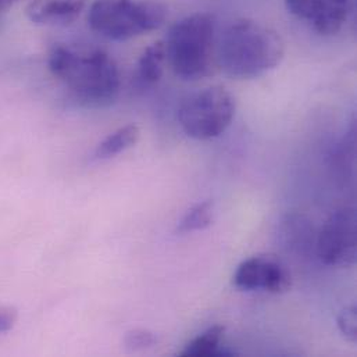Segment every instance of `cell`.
Instances as JSON below:
<instances>
[{"label": "cell", "mask_w": 357, "mask_h": 357, "mask_svg": "<svg viewBox=\"0 0 357 357\" xmlns=\"http://www.w3.org/2000/svg\"><path fill=\"white\" fill-rule=\"evenodd\" d=\"M214 215V203L213 200H204L193 207H190L183 217L179 220L177 232L188 234L195 231H203L208 228L213 222Z\"/></svg>", "instance_id": "14"}, {"label": "cell", "mask_w": 357, "mask_h": 357, "mask_svg": "<svg viewBox=\"0 0 357 357\" xmlns=\"http://www.w3.org/2000/svg\"><path fill=\"white\" fill-rule=\"evenodd\" d=\"M167 17V7L156 0H93L88 10L91 29L119 42L159 29Z\"/></svg>", "instance_id": "4"}, {"label": "cell", "mask_w": 357, "mask_h": 357, "mask_svg": "<svg viewBox=\"0 0 357 357\" xmlns=\"http://www.w3.org/2000/svg\"><path fill=\"white\" fill-rule=\"evenodd\" d=\"M165 42L166 59L183 81L208 77L217 64L215 21L207 13H195L177 21Z\"/></svg>", "instance_id": "3"}, {"label": "cell", "mask_w": 357, "mask_h": 357, "mask_svg": "<svg viewBox=\"0 0 357 357\" xmlns=\"http://www.w3.org/2000/svg\"><path fill=\"white\" fill-rule=\"evenodd\" d=\"M166 49L165 42L158 40L148 46L141 54L137 71H135V86L138 89H148L159 84L163 77L166 64Z\"/></svg>", "instance_id": "11"}, {"label": "cell", "mask_w": 357, "mask_h": 357, "mask_svg": "<svg viewBox=\"0 0 357 357\" xmlns=\"http://www.w3.org/2000/svg\"><path fill=\"white\" fill-rule=\"evenodd\" d=\"M17 323V310L8 306H0V334L8 333Z\"/></svg>", "instance_id": "17"}, {"label": "cell", "mask_w": 357, "mask_h": 357, "mask_svg": "<svg viewBox=\"0 0 357 357\" xmlns=\"http://www.w3.org/2000/svg\"><path fill=\"white\" fill-rule=\"evenodd\" d=\"M235 109V99L225 88L208 86L190 93L181 103L179 126L192 139H214L231 126Z\"/></svg>", "instance_id": "5"}, {"label": "cell", "mask_w": 357, "mask_h": 357, "mask_svg": "<svg viewBox=\"0 0 357 357\" xmlns=\"http://www.w3.org/2000/svg\"><path fill=\"white\" fill-rule=\"evenodd\" d=\"M0 25H1V20H0Z\"/></svg>", "instance_id": "19"}, {"label": "cell", "mask_w": 357, "mask_h": 357, "mask_svg": "<svg viewBox=\"0 0 357 357\" xmlns=\"http://www.w3.org/2000/svg\"><path fill=\"white\" fill-rule=\"evenodd\" d=\"M47 67L85 107H107L119 98L121 86L119 66L102 49L56 45L49 52Z\"/></svg>", "instance_id": "1"}, {"label": "cell", "mask_w": 357, "mask_h": 357, "mask_svg": "<svg viewBox=\"0 0 357 357\" xmlns=\"http://www.w3.org/2000/svg\"><path fill=\"white\" fill-rule=\"evenodd\" d=\"M232 284L245 292L263 291L281 295L291 289L292 275L288 267L277 257L259 255L243 260L234 273Z\"/></svg>", "instance_id": "7"}, {"label": "cell", "mask_w": 357, "mask_h": 357, "mask_svg": "<svg viewBox=\"0 0 357 357\" xmlns=\"http://www.w3.org/2000/svg\"><path fill=\"white\" fill-rule=\"evenodd\" d=\"M338 328L341 334L352 344L357 341V307L347 306L338 316Z\"/></svg>", "instance_id": "16"}, {"label": "cell", "mask_w": 357, "mask_h": 357, "mask_svg": "<svg viewBox=\"0 0 357 357\" xmlns=\"http://www.w3.org/2000/svg\"><path fill=\"white\" fill-rule=\"evenodd\" d=\"M285 43L263 22L242 18L225 28L217 40V66L238 79L257 78L280 66Z\"/></svg>", "instance_id": "2"}, {"label": "cell", "mask_w": 357, "mask_h": 357, "mask_svg": "<svg viewBox=\"0 0 357 357\" xmlns=\"http://www.w3.org/2000/svg\"><path fill=\"white\" fill-rule=\"evenodd\" d=\"M85 6L86 0H31L25 14L39 26H66L81 15Z\"/></svg>", "instance_id": "10"}, {"label": "cell", "mask_w": 357, "mask_h": 357, "mask_svg": "<svg viewBox=\"0 0 357 357\" xmlns=\"http://www.w3.org/2000/svg\"><path fill=\"white\" fill-rule=\"evenodd\" d=\"M316 239L314 225L305 214L289 213L278 224V245L296 257L310 256L316 250Z\"/></svg>", "instance_id": "9"}, {"label": "cell", "mask_w": 357, "mask_h": 357, "mask_svg": "<svg viewBox=\"0 0 357 357\" xmlns=\"http://www.w3.org/2000/svg\"><path fill=\"white\" fill-rule=\"evenodd\" d=\"M287 10L317 33H338L348 20L351 0H284Z\"/></svg>", "instance_id": "8"}, {"label": "cell", "mask_w": 357, "mask_h": 357, "mask_svg": "<svg viewBox=\"0 0 357 357\" xmlns=\"http://www.w3.org/2000/svg\"><path fill=\"white\" fill-rule=\"evenodd\" d=\"M156 344V335L152 331L144 328L131 330L124 337V347L128 352H142L153 348Z\"/></svg>", "instance_id": "15"}, {"label": "cell", "mask_w": 357, "mask_h": 357, "mask_svg": "<svg viewBox=\"0 0 357 357\" xmlns=\"http://www.w3.org/2000/svg\"><path fill=\"white\" fill-rule=\"evenodd\" d=\"M141 137V130L135 124H128L124 126L110 135H107L95 149V159L98 160H109L120 153L128 151L132 148Z\"/></svg>", "instance_id": "12"}, {"label": "cell", "mask_w": 357, "mask_h": 357, "mask_svg": "<svg viewBox=\"0 0 357 357\" xmlns=\"http://www.w3.org/2000/svg\"><path fill=\"white\" fill-rule=\"evenodd\" d=\"M22 0H0V20H3V15L8 13L10 8H13L15 4H18Z\"/></svg>", "instance_id": "18"}, {"label": "cell", "mask_w": 357, "mask_h": 357, "mask_svg": "<svg viewBox=\"0 0 357 357\" xmlns=\"http://www.w3.org/2000/svg\"><path fill=\"white\" fill-rule=\"evenodd\" d=\"M321 263L333 267H352L357 261V214L352 207L340 208L323 224L316 239Z\"/></svg>", "instance_id": "6"}, {"label": "cell", "mask_w": 357, "mask_h": 357, "mask_svg": "<svg viewBox=\"0 0 357 357\" xmlns=\"http://www.w3.org/2000/svg\"><path fill=\"white\" fill-rule=\"evenodd\" d=\"M224 334H225V327H222V326H213V327L207 328L204 333L197 335L195 340H192L185 347L181 356H231V354L225 352L221 348Z\"/></svg>", "instance_id": "13"}]
</instances>
